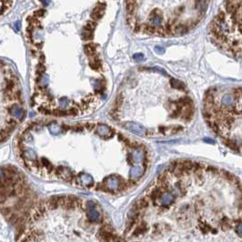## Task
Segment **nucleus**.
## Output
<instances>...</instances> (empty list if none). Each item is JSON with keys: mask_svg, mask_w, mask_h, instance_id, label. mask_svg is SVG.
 Segmentation results:
<instances>
[{"mask_svg": "<svg viewBox=\"0 0 242 242\" xmlns=\"http://www.w3.org/2000/svg\"><path fill=\"white\" fill-rule=\"evenodd\" d=\"M96 131H98V133L99 136L105 137V138L110 137L112 136V133H113L112 129L110 128H108L107 126H105V125H98V128H96Z\"/></svg>", "mask_w": 242, "mask_h": 242, "instance_id": "obj_7", "label": "nucleus"}, {"mask_svg": "<svg viewBox=\"0 0 242 242\" xmlns=\"http://www.w3.org/2000/svg\"><path fill=\"white\" fill-rule=\"evenodd\" d=\"M133 58H134V59L137 60V61H141V60L144 59V56H143L142 54H140V53L135 54L134 56H133Z\"/></svg>", "mask_w": 242, "mask_h": 242, "instance_id": "obj_13", "label": "nucleus"}, {"mask_svg": "<svg viewBox=\"0 0 242 242\" xmlns=\"http://www.w3.org/2000/svg\"><path fill=\"white\" fill-rule=\"evenodd\" d=\"M155 50H156L158 54H162V53H164V51H165L164 48H162V47H158V46H157V47L155 48Z\"/></svg>", "mask_w": 242, "mask_h": 242, "instance_id": "obj_15", "label": "nucleus"}, {"mask_svg": "<svg viewBox=\"0 0 242 242\" xmlns=\"http://www.w3.org/2000/svg\"><path fill=\"white\" fill-rule=\"evenodd\" d=\"M175 198L176 196L171 192L162 193V195L158 198H159V202L157 204H159L161 207H168L175 201Z\"/></svg>", "mask_w": 242, "mask_h": 242, "instance_id": "obj_4", "label": "nucleus"}, {"mask_svg": "<svg viewBox=\"0 0 242 242\" xmlns=\"http://www.w3.org/2000/svg\"><path fill=\"white\" fill-rule=\"evenodd\" d=\"M21 83L14 68L0 60V144L5 142L26 116Z\"/></svg>", "mask_w": 242, "mask_h": 242, "instance_id": "obj_1", "label": "nucleus"}, {"mask_svg": "<svg viewBox=\"0 0 242 242\" xmlns=\"http://www.w3.org/2000/svg\"><path fill=\"white\" fill-rule=\"evenodd\" d=\"M171 86L173 87H175V88H178V89H185V86L182 82L180 81H178L174 78H172L171 79Z\"/></svg>", "mask_w": 242, "mask_h": 242, "instance_id": "obj_12", "label": "nucleus"}, {"mask_svg": "<svg viewBox=\"0 0 242 242\" xmlns=\"http://www.w3.org/2000/svg\"><path fill=\"white\" fill-rule=\"evenodd\" d=\"M125 126H126V128L128 130H130L131 132H133L135 134L145 135V133H146V130H145V128H143L140 125H138V124H137V123L128 122V123L125 124Z\"/></svg>", "mask_w": 242, "mask_h": 242, "instance_id": "obj_5", "label": "nucleus"}, {"mask_svg": "<svg viewBox=\"0 0 242 242\" xmlns=\"http://www.w3.org/2000/svg\"><path fill=\"white\" fill-rule=\"evenodd\" d=\"M104 13V8H100V6H96V8L94 9L93 13H92V18L96 21L98 19H99Z\"/></svg>", "mask_w": 242, "mask_h": 242, "instance_id": "obj_11", "label": "nucleus"}, {"mask_svg": "<svg viewBox=\"0 0 242 242\" xmlns=\"http://www.w3.org/2000/svg\"><path fill=\"white\" fill-rule=\"evenodd\" d=\"M241 230H242V229H241V221L239 220V224H238V227H236V231L238 232V234H239V237H240L241 235H242Z\"/></svg>", "mask_w": 242, "mask_h": 242, "instance_id": "obj_14", "label": "nucleus"}, {"mask_svg": "<svg viewBox=\"0 0 242 242\" xmlns=\"http://www.w3.org/2000/svg\"><path fill=\"white\" fill-rule=\"evenodd\" d=\"M87 210V217L88 219L91 221V222H100V220H102V217L99 214V212L96 210L95 207H92V209H88Z\"/></svg>", "mask_w": 242, "mask_h": 242, "instance_id": "obj_6", "label": "nucleus"}, {"mask_svg": "<svg viewBox=\"0 0 242 242\" xmlns=\"http://www.w3.org/2000/svg\"><path fill=\"white\" fill-rule=\"evenodd\" d=\"M29 198V188L22 173L13 167H0V211L8 220L22 225Z\"/></svg>", "mask_w": 242, "mask_h": 242, "instance_id": "obj_2", "label": "nucleus"}, {"mask_svg": "<svg viewBox=\"0 0 242 242\" xmlns=\"http://www.w3.org/2000/svg\"><path fill=\"white\" fill-rule=\"evenodd\" d=\"M73 180L75 184H77L78 186H83V187L92 186L94 183L92 177L88 174H86V173H81L78 177H75Z\"/></svg>", "mask_w": 242, "mask_h": 242, "instance_id": "obj_3", "label": "nucleus"}, {"mask_svg": "<svg viewBox=\"0 0 242 242\" xmlns=\"http://www.w3.org/2000/svg\"><path fill=\"white\" fill-rule=\"evenodd\" d=\"M143 174V169L141 167H135L133 168L132 169H131L130 171V174H129V177H130V179L131 180H133L135 181L136 179H138Z\"/></svg>", "mask_w": 242, "mask_h": 242, "instance_id": "obj_8", "label": "nucleus"}, {"mask_svg": "<svg viewBox=\"0 0 242 242\" xmlns=\"http://www.w3.org/2000/svg\"><path fill=\"white\" fill-rule=\"evenodd\" d=\"M137 8L136 0H126V10L128 14H135Z\"/></svg>", "mask_w": 242, "mask_h": 242, "instance_id": "obj_9", "label": "nucleus"}, {"mask_svg": "<svg viewBox=\"0 0 242 242\" xmlns=\"http://www.w3.org/2000/svg\"><path fill=\"white\" fill-rule=\"evenodd\" d=\"M144 157H145V155H144L143 149L137 148V149L134 150V152H133V159H134V161L140 162Z\"/></svg>", "mask_w": 242, "mask_h": 242, "instance_id": "obj_10", "label": "nucleus"}]
</instances>
